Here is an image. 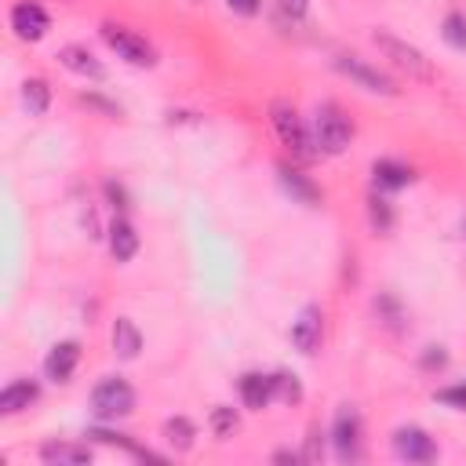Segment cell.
Segmentation results:
<instances>
[{"label": "cell", "mask_w": 466, "mask_h": 466, "mask_svg": "<svg viewBox=\"0 0 466 466\" xmlns=\"http://www.w3.org/2000/svg\"><path fill=\"white\" fill-rule=\"evenodd\" d=\"M291 346L299 350V353H317L320 350V339H324V313H320V306H302L299 309V317L291 320Z\"/></svg>", "instance_id": "cell-8"}, {"label": "cell", "mask_w": 466, "mask_h": 466, "mask_svg": "<svg viewBox=\"0 0 466 466\" xmlns=\"http://www.w3.org/2000/svg\"><path fill=\"white\" fill-rule=\"evenodd\" d=\"M91 411L102 422H116V419L131 415L135 411V390H131V382L120 379V375H109V379L95 382V390H91Z\"/></svg>", "instance_id": "cell-4"}, {"label": "cell", "mask_w": 466, "mask_h": 466, "mask_svg": "<svg viewBox=\"0 0 466 466\" xmlns=\"http://www.w3.org/2000/svg\"><path fill=\"white\" fill-rule=\"evenodd\" d=\"M102 40L109 51H116V58H124L127 66H138V69H149L157 66V51L146 36H138L135 29L127 25H116V22H102Z\"/></svg>", "instance_id": "cell-5"}, {"label": "cell", "mask_w": 466, "mask_h": 466, "mask_svg": "<svg viewBox=\"0 0 466 466\" xmlns=\"http://www.w3.org/2000/svg\"><path fill=\"white\" fill-rule=\"evenodd\" d=\"M280 7H284L288 15H295V18H302L306 7H309V0H280Z\"/></svg>", "instance_id": "cell-31"}, {"label": "cell", "mask_w": 466, "mask_h": 466, "mask_svg": "<svg viewBox=\"0 0 466 466\" xmlns=\"http://www.w3.org/2000/svg\"><path fill=\"white\" fill-rule=\"evenodd\" d=\"M58 62H62L69 73L87 76V80H102V76H106L102 62H98L87 47H80V44H66V47H58Z\"/></svg>", "instance_id": "cell-13"}, {"label": "cell", "mask_w": 466, "mask_h": 466, "mask_svg": "<svg viewBox=\"0 0 466 466\" xmlns=\"http://www.w3.org/2000/svg\"><path fill=\"white\" fill-rule=\"evenodd\" d=\"M441 36H444L455 51H466V15H462V11H448L444 22H441Z\"/></svg>", "instance_id": "cell-23"}, {"label": "cell", "mask_w": 466, "mask_h": 466, "mask_svg": "<svg viewBox=\"0 0 466 466\" xmlns=\"http://www.w3.org/2000/svg\"><path fill=\"white\" fill-rule=\"evenodd\" d=\"M371 44L382 51V58L393 66V69H400V73H408L411 80H422V84H430L433 76H437V69H433V62L415 47V44H408V40H400V36H393V33H386V29H375L371 33Z\"/></svg>", "instance_id": "cell-1"}, {"label": "cell", "mask_w": 466, "mask_h": 466, "mask_svg": "<svg viewBox=\"0 0 466 466\" xmlns=\"http://www.w3.org/2000/svg\"><path fill=\"white\" fill-rule=\"evenodd\" d=\"M237 390H240L244 408L262 411V408L273 400V375H262V371H244V375L237 379Z\"/></svg>", "instance_id": "cell-12"}, {"label": "cell", "mask_w": 466, "mask_h": 466, "mask_svg": "<svg viewBox=\"0 0 466 466\" xmlns=\"http://www.w3.org/2000/svg\"><path fill=\"white\" fill-rule=\"evenodd\" d=\"M353 138V124L350 116L335 106V102H324L317 106V116H313V146L317 153H328V157H339Z\"/></svg>", "instance_id": "cell-3"}, {"label": "cell", "mask_w": 466, "mask_h": 466, "mask_svg": "<svg viewBox=\"0 0 466 466\" xmlns=\"http://www.w3.org/2000/svg\"><path fill=\"white\" fill-rule=\"evenodd\" d=\"M237 422H240V419H237V411H233L229 404H215L211 415H208V426H211L215 437H229V433L237 430Z\"/></svg>", "instance_id": "cell-24"}, {"label": "cell", "mask_w": 466, "mask_h": 466, "mask_svg": "<svg viewBox=\"0 0 466 466\" xmlns=\"http://www.w3.org/2000/svg\"><path fill=\"white\" fill-rule=\"evenodd\" d=\"M317 437H320V433H317V430H309V441H306V451H302V459H306V462H317V459H320V441H317Z\"/></svg>", "instance_id": "cell-29"}, {"label": "cell", "mask_w": 466, "mask_h": 466, "mask_svg": "<svg viewBox=\"0 0 466 466\" xmlns=\"http://www.w3.org/2000/svg\"><path fill=\"white\" fill-rule=\"evenodd\" d=\"M277 175H280V186H284V193H288L291 200H299V204H306V208H317V204H320V189H317V182H313L309 175H302V171H295V167H277Z\"/></svg>", "instance_id": "cell-14"}, {"label": "cell", "mask_w": 466, "mask_h": 466, "mask_svg": "<svg viewBox=\"0 0 466 466\" xmlns=\"http://www.w3.org/2000/svg\"><path fill=\"white\" fill-rule=\"evenodd\" d=\"M393 451H397V459H404V462H433V459H437L433 437H430L426 430H419V426H400V430L393 433Z\"/></svg>", "instance_id": "cell-10"}, {"label": "cell", "mask_w": 466, "mask_h": 466, "mask_svg": "<svg viewBox=\"0 0 466 466\" xmlns=\"http://www.w3.org/2000/svg\"><path fill=\"white\" fill-rule=\"evenodd\" d=\"M335 69L342 73V76H350L353 84H360L364 91H375V95H397V84L382 73V69H375V66H368L364 58H353V55H339L335 58Z\"/></svg>", "instance_id": "cell-7"}, {"label": "cell", "mask_w": 466, "mask_h": 466, "mask_svg": "<svg viewBox=\"0 0 466 466\" xmlns=\"http://www.w3.org/2000/svg\"><path fill=\"white\" fill-rule=\"evenodd\" d=\"M229 4V11H237V15H255L258 11V0H226Z\"/></svg>", "instance_id": "cell-30"}, {"label": "cell", "mask_w": 466, "mask_h": 466, "mask_svg": "<svg viewBox=\"0 0 466 466\" xmlns=\"http://www.w3.org/2000/svg\"><path fill=\"white\" fill-rule=\"evenodd\" d=\"M331 444H335V455H339L342 462L360 459V415H357L350 404H342V408L335 411V422H331Z\"/></svg>", "instance_id": "cell-6"}, {"label": "cell", "mask_w": 466, "mask_h": 466, "mask_svg": "<svg viewBox=\"0 0 466 466\" xmlns=\"http://www.w3.org/2000/svg\"><path fill=\"white\" fill-rule=\"evenodd\" d=\"M36 397H40V386H36V382H29V379L7 382L4 393H0V415H18V411H25Z\"/></svg>", "instance_id": "cell-15"}, {"label": "cell", "mask_w": 466, "mask_h": 466, "mask_svg": "<svg viewBox=\"0 0 466 466\" xmlns=\"http://www.w3.org/2000/svg\"><path fill=\"white\" fill-rule=\"evenodd\" d=\"M76 364H80V342L66 339V342H55L51 353L44 357V375L51 382H69L73 371H76Z\"/></svg>", "instance_id": "cell-11"}, {"label": "cell", "mask_w": 466, "mask_h": 466, "mask_svg": "<svg viewBox=\"0 0 466 466\" xmlns=\"http://www.w3.org/2000/svg\"><path fill=\"white\" fill-rule=\"evenodd\" d=\"M109 255L116 262H131L138 255V233H135V226L127 218H113V226H109Z\"/></svg>", "instance_id": "cell-17"}, {"label": "cell", "mask_w": 466, "mask_h": 466, "mask_svg": "<svg viewBox=\"0 0 466 466\" xmlns=\"http://www.w3.org/2000/svg\"><path fill=\"white\" fill-rule=\"evenodd\" d=\"M22 102H25L29 116H44V113H47V106H51V87H47V80L29 76V80L22 84Z\"/></svg>", "instance_id": "cell-20"}, {"label": "cell", "mask_w": 466, "mask_h": 466, "mask_svg": "<svg viewBox=\"0 0 466 466\" xmlns=\"http://www.w3.org/2000/svg\"><path fill=\"white\" fill-rule=\"evenodd\" d=\"M106 197H109V204H113V208H127V193H124V186L106 182Z\"/></svg>", "instance_id": "cell-28"}, {"label": "cell", "mask_w": 466, "mask_h": 466, "mask_svg": "<svg viewBox=\"0 0 466 466\" xmlns=\"http://www.w3.org/2000/svg\"><path fill=\"white\" fill-rule=\"evenodd\" d=\"M87 437H91V441H102V444H113V448H124V451H131V455H138V459H157L153 451L138 448L131 437H124V433H113V430H102V426H91V430H87Z\"/></svg>", "instance_id": "cell-22"}, {"label": "cell", "mask_w": 466, "mask_h": 466, "mask_svg": "<svg viewBox=\"0 0 466 466\" xmlns=\"http://www.w3.org/2000/svg\"><path fill=\"white\" fill-rule=\"evenodd\" d=\"M273 397H280V400H288V404H299V400H302V386H299V375L277 371V375H273Z\"/></svg>", "instance_id": "cell-25"}, {"label": "cell", "mask_w": 466, "mask_h": 466, "mask_svg": "<svg viewBox=\"0 0 466 466\" xmlns=\"http://www.w3.org/2000/svg\"><path fill=\"white\" fill-rule=\"evenodd\" d=\"M433 397H437L441 404L455 408V411H466V382H462V386H444V390H437Z\"/></svg>", "instance_id": "cell-27"}, {"label": "cell", "mask_w": 466, "mask_h": 466, "mask_svg": "<svg viewBox=\"0 0 466 466\" xmlns=\"http://www.w3.org/2000/svg\"><path fill=\"white\" fill-rule=\"evenodd\" d=\"M138 350H142V331H138V324H135L131 317H116V320H113V353H116L120 360H135Z\"/></svg>", "instance_id": "cell-18"}, {"label": "cell", "mask_w": 466, "mask_h": 466, "mask_svg": "<svg viewBox=\"0 0 466 466\" xmlns=\"http://www.w3.org/2000/svg\"><path fill=\"white\" fill-rule=\"evenodd\" d=\"M371 178H375L379 189H404V186L415 178V171H411L408 164H400V160L382 157V160L371 164Z\"/></svg>", "instance_id": "cell-19"}, {"label": "cell", "mask_w": 466, "mask_h": 466, "mask_svg": "<svg viewBox=\"0 0 466 466\" xmlns=\"http://www.w3.org/2000/svg\"><path fill=\"white\" fill-rule=\"evenodd\" d=\"M299 459H302V455H295V451H277V455H273V462H299Z\"/></svg>", "instance_id": "cell-33"}, {"label": "cell", "mask_w": 466, "mask_h": 466, "mask_svg": "<svg viewBox=\"0 0 466 466\" xmlns=\"http://www.w3.org/2000/svg\"><path fill=\"white\" fill-rule=\"evenodd\" d=\"M40 459L55 462V466H84V462H91V448L69 444V441H47V444H40Z\"/></svg>", "instance_id": "cell-16"}, {"label": "cell", "mask_w": 466, "mask_h": 466, "mask_svg": "<svg viewBox=\"0 0 466 466\" xmlns=\"http://www.w3.org/2000/svg\"><path fill=\"white\" fill-rule=\"evenodd\" d=\"M11 29H15V36H18V40L36 44V40H44V36H47L51 18H47V11H44L40 4L22 0V4H15V7H11Z\"/></svg>", "instance_id": "cell-9"}, {"label": "cell", "mask_w": 466, "mask_h": 466, "mask_svg": "<svg viewBox=\"0 0 466 466\" xmlns=\"http://www.w3.org/2000/svg\"><path fill=\"white\" fill-rule=\"evenodd\" d=\"M444 360H448V357H444V350H430V353L422 357V364H426V368H444Z\"/></svg>", "instance_id": "cell-32"}, {"label": "cell", "mask_w": 466, "mask_h": 466, "mask_svg": "<svg viewBox=\"0 0 466 466\" xmlns=\"http://www.w3.org/2000/svg\"><path fill=\"white\" fill-rule=\"evenodd\" d=\"M368 218H371V226H375L379 233H386V229L393 226V211H390V204H386L379 193L368 197Z\"/></svg>", "instance_id": "cell-26"}, {"label": "cell", "mask_w": 466, "mask_h": 466, "mask_svg": "<svg viewBox=\"0 0 466 466\" xmlns=\"http://www.w3.org/2000/svg\"><path fill=\"white\" fill-rule=\"evenodd\" d=\"M269 120H273L277 138L288 146V153H291L295 160H309V157H317L313 135L306 131V124H302V116H299V109H295L291 102L273 98V102H269Z\"/></svg>", "instance_id": "cell-2"}, {"label": "cell", "mask_w": 466, "mask_h": 466, "mask_svg": "<svg viewBox=\"0 0 466 466\" xmlns=\"http://www.w3.org/2000/svg\"><path fill=\"white\" fill-rule=\"evenodd\" d=\"M164 437H167V444L175 451H189L193 448V437H197V426L186 415H175V419L164 422Z\"/></svg>", "instance_id": "cell-21"}]
</instances>
